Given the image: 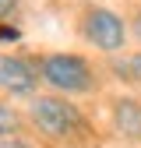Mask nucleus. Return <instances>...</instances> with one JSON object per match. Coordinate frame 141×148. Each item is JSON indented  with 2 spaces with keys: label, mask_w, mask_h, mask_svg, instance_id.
I'll return each instance as SVG.
<instances>
[{
  "label": "nucleus",
  "mask_w": 141,
  "mask_h": 148,
  "mask_svg": "<svg viewBox=\"0 0 141 148\" xmlns=\"http://www.w3.org/2000/svg\"><path fill=\"white\" fill-rule=\"evenodd\" d=\"M42 78L60 88V92H88L92 88V67L81 57H70V53H53L42 60Z\"/></svg>",
  "instance_id": "1"
},
{
  "label": "nucleus",
  "mask_w": 141,
  "mask_h": 148,
  "mask_svg": "<svg viewBox=\"0 0 141 148\" xmlns=\"http://www.w3.org/2000/svg\"><path fill=\"white\" fill-rule=\"evenodd\" d=\"M32 120L39 123V131H46L49 138H67L81 127V113L70 102L64 99H53V95H42L32 102Z\"/></svg>",
  "instance_id": "2"
},
{
  "label": "nucleus",
  "mask_w": 141,
  "mask_h": 148,
  "mask_svg": "<svg viewBox=\"0 0 141 148\" xmlns=\"http://www.w3.org/2000/svg\"><path fill=\"white\" fill-rule=\"evenodd\" d=\"M85 39L106 53H116L123 46V21L106 7H92L85 18Z\"/></svg>",
  "instance_id": "3"
},
{
  "label": "nucleus",
  "mask_w": 141,
  "mask_h": 148,
  "mask_svg": "<svg viewBox=\"0 0 141 148\" xmlns=\"http://www.w3.org/2000/svg\"><path fill=\"white\" fill-rule=\"evenodd\" d=\"M35 88V74L25 60L18 57H0V92H11V95H25Z\"/></svg>",
  "instance_id": "4"
},
{
  "label": "nucleus",
  "mask_w": 141,
  "mask_h": 148,
  "mask_svg": "<svg viewBox=\"0 0 141 148\" xmlns=\"http://www.w3.org/2000/svg\"><path fill=\"white\" fill-rule=\"evenodd\" d=\"M113 123L123 138H141V106L134 99H120L113 106Z\"/></svg>",
  "instance_id": "5"
},
{
  "label": "nucleus",
  "mask_w": 141,
  "mask_h": 148,
  "mask_svg": "<svg viewBox=\"0 0 141 148\" xmlns=\"http://www.w3.org/2000/svg\"><path fill=\"white\" fill-rule=\"evenodd\" d=\"M18 131V113L7 106V102H0V138H7Z\"/></svg>",
  "instance_id": "6"
},
{
  "label": "nucleus",
  "mask_w": 141,
  "mask_h": 148,
  "mask_svg": "<svg viewBox=\"0 0 141 148\" xmlns=\"http://www.w3.org/2000/svg\"><path fill=\"white\" fill-rule=\"evenodd\" d=\"M116 71H120V78H141V57H134L127 64H116Z\"/></svg>",
  "instance_id": "7"
},
{
  "label": "nucleus",
  "mask_w": 141,
  "mask_h": 148,
  "mask_svg": "<svg viewBox=\"0 0 141 148\" xmlns=\"http://www.w3.org/2000/svg\"><path fill=\"white\" fill-rule=\"evenodd\" d=\"M0 148H32V145H25V141H18L14 134H7V138H0Z\"/></svg>",
  "instance_id": "8"
},
{
  "label": "nucleus",
  "mask_w": 141,
  "mask_h": 148,
  "mask_svg": "<svg viewBox=\"0 0 141 148\" xmlns=\"http://www.w3.org/2000/svg\"><path fill=\"white\" fill-rule=\"evenodd\" d=\"M18 4V0H0V18H4V14H11V7Z\"/></svg>",
  "instance_id": "9"
},
{
  "label": "nucleus",
  "mask_w": 141,
  "mask_h": 148,
  "mask_svg": "<svg viewBox=\"0 0 141 148\" xmlns=\"http://www.w3.org/2000/svg\"><path fill=\"white\" fill-rule=\"evenodd\" d=\"M0 39H18V28H7L4 25V28H0Z\"/></svg>",
  "instance_id": "10"
},
{
  "label": "nucleus",
  "mask_w": 141,
  "mask_h": 148,
  "mask_svg": "<svg viewBox=\"0 0 141 148\" xmlns=\"http://www.w3.org/2000/svg\"><path fill=\"white\" fill-rule=\"evenodd\" d=\"M134 32H138V39H141V14L134 18Z\"/></svg>",
  "instance_id": "11"
}]
</instances>
